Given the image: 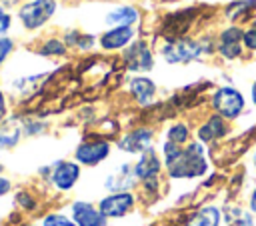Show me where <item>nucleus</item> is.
I'll list each match as a JSON object with an SVG mask.
<instances>
[{"label": "nucleus", "mask_w": 256, "mask_h": 226, "mask_svg": "<svg viewBox=\"0 0 256 226\" xmlns=\"http://www.w3.org/2000/svg\"><path fill=\"white\" fill-rule=\"evenodd\" d=\"M210 172V160H208V148L192 140L182 148V154L178 160L166 168L168 180H198L204 178Z\"/></svg>", "instance_id": "1"}, {"label": "nucleus", "mask_w": 256, "mask_h": 226, "mask_svg": "<svg viewBox=\"0 0 256 226\" xmlns=\"http://www.w3.org/2000/svg\"><path fill=\"white\" fill-rule=\"evenodd\" d=\"M216 46L210 38H174L162 44L160 54L168 64H190L212 54Z\"/></svg>", "instance_id": "2"}, {"label": "nucleus", "mask_w": 256, "mask_h": 226, "mask_svg": "<svg viewBox=\"0 0 256 226\" xmlns=\"http://www.w3.org/2000/svg\"><path fill=\"white\" fill-rule=\"evenodd\" d=\"M112 140L104 134H86L72 152V160H76L82 168H96L106 162L112 154Z\"/></svg>", "instance_id": "3"}, {"label": "nucleus", "mask_w": 256, "mask_h": 226, "mask_svg": "<svg viewBox=\"0 0 256 226\" xmlns=\"http://www.w3.org/2000/svg\"><path fill=\"white\" fill-rule=\"evenodd\" d=\"M210 110L228 122H236L246 112V96L236 86H218L210 94Z\"/></svg>", "instance_id": "4"}, {"label": "nucleus", "mask_w": 256, "mask_h": 226, "mask_svg": "<svg viewBox=\"0 0 256 226\" xmlns=\"http://www.w3.org/2000/svg\"><path fill=\"white\" fill-rule=\"evenodd\" d=\"M82 178V166L76 160H68V158H60L54 160L52 164H48V176H46V184L60 192V194H68L76 188V184Z\"/></svg>", "instance_id": "5"}, {"label": "nucleus", "mask_w": 256, "mask_h": 226, "mask_svg": "<svg viewBox=\"0 0 256 226\" xmlns=\"http://www.w3.org/2000/svg\"><path fill=\"white\" fill-rule=\"evenodd\" d=\"M138 202H140V198L134 190L132 192H106L104 196L98 198L96 206L108 220H120V218H126L128 214H132L136 210Z\"/></svg>", "instance_id": "6"}, {"label": "nucleus", "mask_w": 256, "mask_h": 226, "mask_svg": "<svg viewBox=\"0 0 256 226\" xmlns=\"http://www.w3.org/2000/svg\"><path fill=\"white\" fill-rule=\"evenodd\" d=\"M156 144V132L152 126H136L130 128L128 132H124L122 136L116 138L114 146L128 154V156H140L148 150H152Z\"/></svg>", "instance_id": "7"}, {"label": "nucleus", "mask_w": 256, "mask_h": 226, "mask_svg": "<svg viewBox=\"0 0 256 226\" xmlns=\"http://www.w3.org/2000/svg\"><path fill=\"white\" fill-rule=\"evenodd\" d=\"M56 0H30L18 8V20L26 30L42 28L56 12Z\"/></svg>", "instance_id": "8"}, {"label": "nucleus", "mask_w": 256, "mask_h": 226, "mask_svg": "<svg viewBox=\"0 0 256 226\" xmlns=\"http://www.w3.org/2000/svg\"><path fill=\"white\" fill-rule=\"evenodd\" d=\"M122 64L132 74H144L154 68V52L150 44L142 38L134 40L128 48L122 50Z\"/></svg>", "instance_id": "9"}, {"label": "nucleus", "mask_w": 256, "mask_h": 226, "mask_svg": "<svg viewBox=\"0 0 256 226\" xmlns=\"http://www.w3.org/2000/svg\"><path fill=\"white\" fill-rule=\"evenodd\" d=\"M232 132V122L224 120L222 116L210 112L194 130V140L202 142L204 146H210L214 142H220L224 138H228Z\"/></svg>", "instance_id": "10"}, {"label": "nucleus", "mask_w": 256, "mask_h": 226, "mask_svg": "<svg viewBox=\"0 0 256 226\" xmlns=\"http://www.w3.org/2000/svg\"><path fill=\"white\" fill-rule=\"evenodd\" d=\"M138 178L134 174V164L132 162H120L116 164L102 180V186L106 192H132L138 188Z\"/></svg>", "instance_id": "11"}, {"label": "nucleus", "mask_w": 256, "mask_h": 226, "mask_svg": "<svg viewBox=\"0 0 256 226\" xmlns=\"http://www.w3.org/2000/svg\"><path fill=\"white\" fill-rule=\"evenodd\" d=\"M66 212L76 222V226H108V218L90 200L76 198V200H72L68 204Z\"/></svg>", "instance_id": "12"}, {"label": "nucleus", "mask_w": 256, "mask_h": 226, "mask_svg": "<svg viewBox=\"0 0 256 226\" xmlns=\"http://www.w3.org/2000/svg\"><path fill=\"white\" fill-rule=\"evenodd\" d=\"M126 88H128V94L132 96V100H134L140 108H148V106L156 104L158 84H156L152 78H148V76H144V74H134V76L128 80Z\"/></svg>", "instance_id": "13"}, {"label": "nucleus", "mask_w": 256, "mask_h": 226, "mask_svg": "<svg viewBox=\"0 0 256 226\" xmlns=\"http://www.w3.org/2000/svg\"><path fill=\"white\" fill-rule=\"evenodd\" d=\"M180 226H224L222 206L216 202H206L186 214Z\"/></svg>", "instance_id": "14"}, {"label": "nucleus", "mask_w": 256, "mask_h": 226, "mask_svg": "<svg viewBox=\"0 0 256 226\" xmlns=\"http://www.w3.org/2000/svg\"><path fill=\"white\" fill-rule=\"evenodd\" d=\"M132 164H134V174H136L138 182L148 180V178L162 176V170H164L160 152H158L156 148H152V150H148V152L136 156V160H134Z\"/></svg>", "instance_id": "15"}, {"label": "nucleus", "mask_w": 256, "mask_h": 226, "mask_svg": "<svg viewBox=\"0 0 256 226\" xmlns=\"http://www.w3.org/2000/svg\"><path fill=\"white\" fill-rule=\"evenodd\" d=\"M134 42V28L122 26V28H108L102 32L98 44L104 50H124Z\"/></svg>", "instance_id": "16"}, {"label": "nucleus", "mask_w": 256, "mask_h": 226, "mask_svg": "<svg viewBox=\"0 0 256 226\" xmlns=\"http://www.w3.org/2000/svg\"><path fill=\"white\" fill-rule=\"evenodd\" d=\"M140 20V10L136 6L130 4H122L112 8L106 16H104V26L108 28H122V26H130L134 28V24Z\"/></svg>", "instance_id": "17"}, {"label": "nucleus", "mask_w": 256, "mask_h": 226, "mask_svg": "<svg viewBox=\"0 0 256 226\" xmlns=\"http://www.w3.org/2000/svg\"><path fill=\"white\" fill-rule=\"evenodd\" d=\"M224 214V226H256V216L236 202H228L222 206Z\"/></svg>", "instance_id": "18"}, {"label": "nucleus", "mask_w": 256, "mask_h": 226, "mask_svg": "<svg viewBox=\"0 0 256 226\" xmlns=\"http://www.w3.org/2000/svg\"><path fill=\"white\" fill-rule=\"evenodd\" d=\"M22 138H24V134H22L20 120H16V118H6V122L0 126V152L14 150V148L20 144Z\"/></svg>", "instance_id": "19"}, {"label": "nucleus", "mask_w": 256, "mask_h": 226, "mask_svg": "<svg viewBox=\"0 0 256 226\" xmlns=\"http://www.w3.org/2000/svg\"><path fill=\"white\" fill-rule=\"evenodd\" d=\"M164 140H168V142H172V144H176V146H186L188 142L194 140V132H192V128H190L188 122L176 120V122H172V124L166 126V130H164Z\"/></svg>", "instance_id": "20"}, {"label": "nucleus", "mask_w": 256, "mask_h": 226, "mask_svg": "<svg viewBox=\"0 0 256 226\" xmlns=\"http://www.w3.org/2000/svg\"><path fill=\"white\" fill-rule=\"evenodd\" d=\"M14 206L18 208V212L22 214H34L40 208V198L28 190V188H20L14 192Z\"/></svg>", "instance_id": "21"}, {"label": "nucleus", "mask_w": 256, "mask_h": 226, "mask_svg": "<svg viewBox=\"0 0 256 226\" xmlns=\"http://www.w3.org/2000/svg\"><path fill=\"white\" fill-rule=\"evenodd\" d=\"M252 10H256V0H236L226 6L224 16L230 22H238V20H244Z\"/></svg>", "instance_id": "22"}, {"label": "nucleus", "mask_w": 256, "mask_h": 226, "mask_svg": "<svg viewBox=\"0 0 256 226\" xmlns=\"http://www.w3.org/2000/svg\"><path fill=\"white\" fill-rule=\"evenodd\" d=\"M38 226H76V222L64 210H48L38 220Z\"/></svg>", "instance_id": "23"}, {"label": "nucleus", "mask_w": 256, "mask_h": 226, "mask_svg": "<svg viewBox=\"0 0 256 226\" xmlns=\"http://www.w3.org/2000/svg\"><path fill=\"white\" fill-rule=\"evenodd\" d=\"M66 52H68V48L62 38H46L42 42V46L38 48V54L46 56V58H52V56L60 58V56H66Z\"/></svg>", "instance_id": "24"}, {"label": "nucleus", "mask_w": 256, "mask_h": 226, "mask_svg": "<svg viewBox=\"0 0 256 226\" xmlns=\"http://www.w3.org/2000/svg\"><path fill=\"white\" fill-rule=\"evenodd\" d=\"M22 126V134L24 138H34V136H42L48 130V122L40 120V118H22L20 120Z\"/></svg>", "instance_id": "25"}, {"label": "nucleus", "mask_w": 256, "mask_h": 226, "mask_svg": "<svg viewBox=\"0 0 256 226\" xmlns=\"http://www.w3.org/2000/svg\"><path fill=\"white\" fill-rule=\"evenodd\" d=\"M216 52L224 60H238L242 56V42H216Z\"/></svg>", "instance_id": "26"}, {"label": "nucleus", "mask_w": 256, "mask_h": 226, "mask_svg": "<svg viewBox=\"0 0 256 226\" xmlns=\"http://www.w3.org/2000/svg\"><path fill=\"white\" fill-rule=\"evenodd\" d=\"M12 52H14V40L8 36H0V66L8 60Z\"/></svg>", "instance_id": "27"}, {"label": "nucleus", "mask_w": 256, "mask_h": 226, "mask_svg": "<svg viewBox=\"0 0 256 226\" xmlns=\"http://www.w3.org/2000/svg\"><path fill=\"white\" fill-rule=\"evenodd\" d=\"M242 46L248 48L250 52H256V28H246L244 36H242Z\"/></svg>", "instance_id": "28"}, {"label": "nucleus", "mask_w": 256, "mask_h": 226, "mask_svg": "<svg viewBox=\"0 0 256 226\" xmlns=\"http://www.w3.org/2000/svg\"><path fill=\"white\" fill-rule=\"evenodd\" d=\"M10 26H12V16L4 8H0V36H4L10 30Z\"/></svg>", "instance_id": "29"}, {"label": "nucleus", "mask_w": 256, "mask_h": 226, "mask_svg": "<svg viewBox=\"0 0 256 226\" xmlns=\"http://www.w3.org/2000/svg\"><path fill=\"white\" fill-rule=\"evenodd\" d=\"M12 188H14L12 180H10L8 176H0V198H2V196H8V194L12 192Z\"/></svg>", "instance_id": "30"}, {"label": "nucleus", "mask_w": 256, "mask_h": 226, "mask_svg": "<svg viewBox=\"0 0 256 226\" xmlns=\"http://www.w3.org/2000/svg\"><path fill=\"white\" fill-rule=\"evenodd\" d=\"M246 208L256 216V184L252 186V190H250V194H248V200H246Z\"/></svg>", "instance_id": "31"}, {"label": "nucleus", "mask_w": 256, "mask_h": 226, "mask_svg": "<svg viewBox=\"0 0 256 226\" xmlns=\"http://www.w3.org/2000/svg\"><path fill=\"white\" fill-rule=\"evenodd\" d=\"M0 114L8 118V96L2 88H0Z\"/></svg>", "instance_id": "32"}, {"label": "nucleus", "mask_w": 256, "mask_h": 226, "mask_svg": "<svg viewBox=\"0 0 256 226\" xmlns=\"http://www.w3.org/2000/svg\"><path fill=\"white\" fill-rule=\"evenodd\" d=\"M250 102H252V106L256 108V80L250 84Z\"/></svg>", "instance_id": "33"}, {"label": "nucleus", "mask_w": 256, "mask_h": 226, "mask_svg": "<svg viewBox=\"0 0 256 226\" xmlns=\"http://www.w3.org/2000/svg\"><path fill=\"white\" fill-rule=\"evenodd\" d=\"M250 164H252V168L256 170V148H254L252 154H250Z\"/></svg>", "instance_id": "34"}, {"label": "nucleus", "mask_w": 256, "mask_h": 226, "mask_svg": "<svg viewBox=\"0 0 256 226\" xmlns=\"http://www.w3.org/2000/svg\"><path fill=\"white\" fill-rule=\"evenodd\" d=\"M16 226H38V222H30V220H24V222H20V224H16Z\"/></svg>", "instance_id": "35"}, {"label": "nucleus", "mask_w": 256, "mask_h": 226, "mask_svg": "<svg viewBox=\"0 0 256 226\" xmlns=\"http://www.w3.org/2000/svg\"><path fill=\"white\" fill-rule=\"evenodd\" d=\"M4 168H6V166H4V162L0 160V176H4Z\"/></svg>", "instance_id": "36"}, {"label": "nucleus", "mask_w": 256, "mask_h": 226, "mask_svg": "<svg viewBox=\"0 0 256 226\" xmlns=\"http://www.w3.org/2000/svg\"><path fill=\"white\" fill-rule=\"evenodd\" d=\"M252 28H256V16L252 18Z\"/></svg>", "instance_id": "37"}, {"label": "nucleus", "mask_w": 256, "mask_h": 226, "mask_svg": "<svg viewBox=\"0 0 256 226\" xmlns=\"http://www.w3.org/2000/svg\"><path fill=\"white\" fill-rule=\"evenodd\" d=\"M162 2H174V0H162Z\"/></svg>", "instance_id": "38"}]
</instances>
